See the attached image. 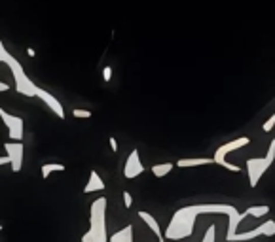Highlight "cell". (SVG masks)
<instances>
[{"instance_id":"4fadbf2b","label":"cell","mask_w":275,"mask_h":242,"mask_svg":"<svg viewBox=\"0 0 275 242\" xmlns=\"http://www.w3.org/2000/svg\"><path fill=\"white\" fill-rule=\"evenodd\" d=\"M0 117H2V121L8 125V129L15 127V125H23V119H21V117H17V115H10L4 108H0Z\"/></svg>"},{"instance_id":"cb8c5ba5","label":"cell","mask_w":275,"mask_h":242,"mask_svg":"<svg viewBox=\"0 0 275 242\" xmlns=\"http://www.w3.org/2000/svg\"><path fill=\"white\" fill-rule=\"evenodd\" d=\"M27 55L29 57H36V51H34L33 47H27Z\"/></svg>"},{"instance_id":"7a4b0ae2","label":"cell","mask_w":275,"mask_h":242,"mask_svg":"<svg viewBox=\"0 0 275 242\" xmlns=\"http://www.w3.org/2000/svg\"><path fill=\"white\" fill-rule=\"evenodd\" d=\"M105 210H107V199L101 197L91 202V220H89V231L82 235V242H107V229H105Z\"/></svg>"},{"instance_id":"e0dca14e","label":"cell","mask_w":275,"mask_h":242,"mask_svg":"<svg viewBox=\"0 0 275 242\" xmlns=\"http://www.w3.org/2000/svg\"><path fill=\"white\" fill-rule=\"evenodd\" d=\"M72 115L74 117H78V119H89V117H91V112H89V110H84V108H74L72 110Z\"/></svg>"},{"instance_id":"ffe728a7","label":"cell","mask_w":275,"mask_h":242,"mask_svg":"<svg viewBox=\"0 0 275 242\" xmlns=\"http://www.w3.org/2000/svg\"><path fill=\"white\" fill-rule=\"evenodd\" d=\"M123 204H126V208H131L133 206V197L129 191H123Z\"/></svg>"},{"instance_id":"7402d4cb","label":"cell","mask_w":275,"mask_h":242,"mask_svg":"<svg viewBox=\"0 0 275 242\" xmlns=\"http://www.w3.org/2000/svg\"><path fill=\"white\" fill-rule=\"evenodd\" d=\"M110 148H112V152H118V142H116V138L114 136H110Z\"/></svg>"},{"instance_id":"603a6c76","label":"cell","mask_w":275,"mask_h":242,"mask_svg":"<svg viewBox=\"0 0 275 242\" xmlns=\"http://www.w3.org/2000/svg\"><path fill=\"white\" fill-rule=\"evenodd\" d=\"M8 163L12 165V159H10V155H2V157H0V165H8Z\"/></svg>"},{"instance_id":"52a82bcc","label":"cell","mask_w":275,"mask_h":242,"mask_svg":"<svg viewBox=\"0 0 275 242\" xmlns=\"http://www.w3.org/2000/svg\"><path fill=\"white\" fill-rule=\"evenodd\" d=\"M6 152L12 159V170L14 172H19L23 168V144L21 142H10L6 144Z\"/></svg>"},{"instance_id":"44dd1931","label":"cell","mask_w":275,"mask_h":242,"mask_svg":"<svg viewBox=\"0 0 275 242\" xmlns=\"http://www.w3.org/2000/svg\"><path fill=\"white\" fill-rule=\"evenodd\" d=\"M110 78H112V68H110V67H105V68H103V80H105V81H110Z\"/></svg>"},{"instance_id":"ba28073f","label":"cell","mask_w":275,"mask_h":242,"mask_svg":"<svg viewBox=\"0 0 275 242\" xmlns=\"http://www.w3.org/2000/svg\"><path fill=\"white\" fill-rule=\"evenodd\" d=\"M34 97H38V99H42V101L46 102L47 106H49V110H54L55 115L57 117H65V112H63V106H61V102L55 99L52 93H47V91H44V89H40L38 85H36V89H34Z\"/></svg>"},{"instance_id":"d6986e66","label":"cell","mask_w":275,"mask_h":242,"mask_svg":"<svg viewBox=\"0 0 275 242\" xmlns=\"http://www.w3.org/2000/svg\"><path fill=\"white\" fill-rule=\"evenodd\" d=\"M215 225H211V227L207 229V233H205V238H203L202 242H215Z\"/></svg>"},{"instance_id":"6da1fadb","label":"cell","mask_w":275,"mask_h":242,"mask_svg":"<svg viewBox=\"0 0 275 242\" xmlns=\"http://www.w3.org/2000/svg\"><path fill=\"white\" fill-rule=\"evenodd\" d=\"M213 212L228 214L230 218L239 214L237 208L232 206V204H194V206H186V208H181L174 212L165 235H167L169 240H179V238L190 236L192 231H194L195 218L199 214H213Z\"/></svg>"},{"instance_id":"277c9868","label":"cell","mask_w":275,"mask_h":242,"mask_svg":"<svg viewBox=\"0 0 275 242\" xmlns=\"http://www.w3.org/2000/svg\"><path fill=\"white\" fill-rule=\"evenodd\" d=\"M273 159H275V140L269 142L266 157H262V159H248L247 167H248V182H251V188H256V186H258V180H260L262 174L271 167Z\"/></svg>"},{"instance_id":"3957f363","label":"cell","mask_w":275,"mask_h":242,"mask_svg":"<svg viewBox=\"0 0 275 242\" xmlns=\"http://www.w3.org/2000/svg\"><path fill=\"white\" fill-rule=\"evenodd\" d=\"M0 60L6 63L8 67H10V70H12V74H14V78H15V87H17V91H19L21 95L34 97V89H36V85L27 78V74L23 72V67H21L19 63L8 53V49L4 47V44H0Z\"/></svg>"},{"instance_id":"30bf717a","label":"cell","mask_w":275,"mask_h":242,"mask_svg":"<svg viewBox=\"0 0 275 242\" xmlns=\"http://www.w3.org/2000/svg\"><path fill=\"white\" fill-rule=\"evenodd\" d=\"M139 218H141L142 222L146 223L148 227L152 229V233H154V235L158 236V238H160V242H163V240H161V229H160V223L156 222L154 216L148 214V212H144V210H141V212H139Z\"/></svg>"},{"instance_id":"9a60e30c","label":"cell","mask_w":275,"mask_h":242,"mask_svg":"<svg viewBox=\"0 0 275 242\" xmlns=\"http://www.w3.org/2000/svg\"><path fill=\"white\" fill-rule=\"evenodd\" d=\"M63 170H65V165L61 163H46L42 165V178H47L52 172H63Z\"/></svg>"},{"instance_id":"5b68a950","label":"cell","mask_w":275,"mask_h":242,"mask_svg":"<svg viewBox=\"0 0 275 242\" xmlns=\"http://www.w3.org/2000/svg\"><path fill=\"white\" fill-rule=\"evenodd\" d=\"M248 136H241V138H235V140H232V142H228V144H222L220 148H216V152H215V163L216 165H220V167H224V168H228V170H232V172H239L241 168L237 167V165H232V163H228L226 161V155L230 154V152H235V149H239V148H243V146H247L248 144Z\"/></svg>"},{"instance_id":"d4e9b609","label":"cell","mask_w":275,"mask_h":242,"mask_svg":"<svg viewBox=\"0 0 275 242\" xmlns=\"http://www.w3.org/2000/svg\"><path fill=\"white\" fill-rule=\"evenodd\" d=\"M8 89H10V85H8V83H4V81H2V83H0V91L4 93V91H8Z\"/></svg>"},{"instance_id":"8992f818","label":"cell","mask_w":275,"mask_h":242,"mask_svg":"<svg viewBox=\"0 0 275 242\" xmlns=\"http://www.w3.org/2000/svg\"><path fill=\"white\" fill-rule=\"evenodd\" d=\"M144 172V167H142L141 159H139V152L133 149L131 154H129L128 161H126V167H123V176L128 178V180H133L137 178L139 174Z\"/></svg>"},{"instance_id":"2e32d148","label":"cell","mask_w":275,"mask_h":242,"mask_svg":"<svg viewBox=\"0 0 275 242\" xmlns=\"http://www.w3.org/2000/svg\"><path fill=\"white\" fill-rule=\"evenodd\" d=\"M245 212H247V216H253V218H262V216H266L269 212V206L268 204H256V206H248Z\"/></svg>"},{"instance_id":"ac0fdd59","label":"cell","mask_w":275,"mask_h":242,"mask_svg":"<svg viewBox=\"0 0 275 242\" xmlns=\"http://www.w3.org/2000/svg\"><path fill=\"white\" fill-rule=\"evenodd\" d=\"M273 125H275V114H271V117L264 121V125H262V129H264V133H269V131L273 129Z\"/></svg>"},{"instance_id":"7c38bea8","label":"cell","mask_w":275,"mask_h":242,"mask_svg":"<svg viewBox=\"0 0 275 242\" xmlns=\"http://www.w3.org/2000/svg\"><path fill=\"white\" fill-rule=\"evenodd\" d=\"M133 227L128 225L126 229H121L120 233H116V235L110 236V242H133Z\"/></svg>"},{"instance_id":"5bb4252c","label":"cell","mask_w":275,"mask_h":242,"mask_svg":"<svg viewBox=\"0 0 275 242\" xmlns=\"http://www.w3.org/2000/svg\"><path fill=\"white\" fill-rule=\"evenodd\" d=\"M173 170V163H160V165H154L152 167V174L156 178H163L165 174H169Z\"/></svg>"},{"instance_id":"9c48e42d","label":"cell","mask_w":275,"mask_h":242,"mask_svg":"<svg viewBox=\"0 0 275 242\" xmlns=\"http://www.w3.org/2000/svg\"><path fill=\"white\" fill-rule=\"evenodd\" d=\"M105 189V182L101 180V176L97 170H91L89 172V182L86 184V188H84V193H93V191H103Z\"/></svg>"},{"instance_id":"8fae6325","label":"cell","mask_w":275,"mask_h":242,"mask_svg":"<svg viewBox=\"0 0 275 242\" xmlns=\"http://www.w3.org/2000/svg\"><path fill=\"white\" fill-rule=\"evenodd\" d=\"M211 163H215V159H207V157H202V159H181V161H177V167H202V165H211Z\"/></svg>"}]
</instances>
